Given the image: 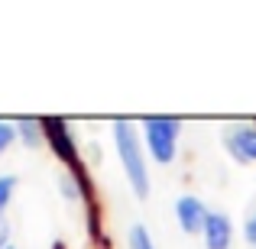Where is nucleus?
I'll return each mask as SVG.
<instances>
[{
	"mask_svg": "<svg viewBox=\"0 0 256 249\" xmlns=\"http://www.w3.org/2000/svg\"><path fill=\"white\" fill-rule=\"evenodd\" d=\"M224 146L237 162H244V165L256 162V126H246V123L227 126L224 130Z\"/></svg>",
	"mask_w": 256,
	"mask_h": 249,
	"instance_id": "4",
	"label": "nucleus"
},
{
	"mask_svg": "<svg viewBox=\"0 0 256 249\" xmlns=\"http://www.w3.org/2000/svg\"><path fill=\"white\" fill-rule=\"evenodd\" d=\"M130 249H156V246H152L150 230H146L143 224H133V230H130Z\"/></svg>",
	"mask_w": 256,
	"mask_h": 249,
	"instance_id": "8",
	"label": "nucleus"
},
{
	"mask_svg": "<svg viewBox=\"0 0 256 249\" xmlns=\"http://www.w3.org/2000/svg\"><path fill=\"white\" fill-rule=\"evenodd\" d=\"M42 126H46V139L52 143L56 156L62 159L68 168H75L78 178H84V175L78 172V146H75V139H72V133H68V126H65V120H42Z\"/></svg>",
	"mask_w": 256,
	"mask_h": 249,
	"instance_id": "3",
	"label": "nucleus"
},
{
	"mask_svg": "<svg viewBox=\"0 0 256 249\" xmlns=\"http://www.w3.org/2000/svg\"><path fill=\"white\" fill-rule=\"evenodd\" d=\"M58 185H62L65 198H78V194H82V188H78V185H84V178H78V175H62Z\"/></svg>",
	"mask_w": 256,
	"mask_h": 249,
	"instance_id": "10",
	"label": "nucleus"
},
{
	"mask_svg": "<svg viewBox=\"0 0 256 249\" xmlns=\"http://www.w3.org/2000/svg\"><path fill=\"white\" fill-rule=\"evenodd\" d=\"M208 207L201 204V198L194 194H182L175 201V217H178V227L185 233H204V224H208Z\"/></svg>",
	"mask_w": 256,
	"mask_h": 249,
	"instance_id": "5",
	"label": "nucleus"
},
{
	"mask_svg": "<svg viewBox=\"0 0 256 249\" xmlns=\"http://www.w3.org/2000/svg\"><path fill=\"white\" fill-rule=\"evenodd\" d=\"M16 133H20V139H23L26 146H32V149H36V146H42V139H46V126H42V120H16Z\"/></svg>",
	"mask_w": 256,
	"mask_h": 249,
	"instance_id": "7",
	"label": "nucleus"
},
{
	"mask_svg": "<svg viewBox=\"0 0 256 249\" xmlns=\"http://www.w3.org/2000/svg\"><path fill=\"white\" fill-rule=\"evenodd\" d=\"M6 233H10V224L0 217V249H6Z\"/></svg>",
	"mask_w": 256,
	"mask_h": 249,
	"instance_id": "13",
	"label": "nucleus"
},
{
	"mask_svg": "<svg viewBox=\"0 0 256 249\" xmlns=\"http://www.w3.org/2000/svg\"><path fill=\"white\" fill-rule=\"evenodd\" d=\"M230 240H234L230 217L211 211V214H208V224H204V246L208 249H230Z\"/></svg>",
	"mask_w": 256,
	"mask_h": 249,
	"instance_id": "6",
	"label": "nucleus"
},
{
	"mask_svg": "<svg viewBox=\"0 0 256 249\" xmlns=\"http://www.w3.org/2000/svg\"><path fill=\"white\" fill-rule=\"evenodd\" d=\"M114 143H117V152H120V162H124V172L130 178L136 198H146L150 194V172H146V159H143V149H140V139L133 133V126L126 120H117L114 123Z\"/></svg>",
	"mask_w": 256,
	"mask_h": 249,
	"instance_id": "1",
	"label": "nucleus"
},
{
	"mask_svg": "<svg viewBox=\"0 0 256 249\" xmlns=\"http://www.w3.org/2000/svg\"><path fill=\"white\" fill-rule=\"evenodd\" d=\"M13 139H16V123H4V120H0V152H4Z\"/></svg>",
	"mask_w": 256,
	"mask_h": 249,
	"instance_id": "11",
	"label": "nucleus"
},
{
	"mask_svg": "<svg viewBox=\"0 0 256 249\" xmlns=\"http://www.w3.org/2000/svg\"><path fill=\"white\" fill-rule=\"evenodd\" d=\"M244 237H246V243H250L253 249H256V214L250 220H246V227H244Z\"/></svg>",
	"mask_w": 256,
	"mask_h": 249,
	"instance_id": "12",
	"label": "nucleus"
},
{
	"mask_svg": "<svg viewBox=\"0 0 256 249\" xmlns=\"http://www.w3.org/2000/svg\"><path fill=\"white\" fill-rule=\"evenodd\" d=\"M52 249H65V243H62V240H58V243H52Z\"/></svg>",
	"mask_w": 256,
	"mask_h": 249,
	"instance_id": "14",
	"label": "nucleus"
},
{
	"mask_svg": "<svg viewBox=\"0 0 256 249\" xmlns=\"http://www.w3.org/2000/svg\"><path fill=\"white\" fill-rule=\"evenodd\" d=\"M13 188H16V178H13V175H4V178H0V217H4V207L10 204V198H13Z\"/></svg>",
	"mask_w": 256,
	"mask_h": 249,
	"instance_id": "9",
	"label": "nucleus"
},
{
	"mask_svg": "<svg viewBox=\"0 0 256 249\" xmlns=\"http://www.w3.org/2000/svg\"><path fill=\"white\" fill-rule=\"evenodd\" d=\"M6 249H13V246H6Z\"/></svg>",
	"mask_w": 256,
	"mask_h": 249,
	"instance_id": "15",
	"label": "nucleus"
},
{
	"mask_svg": "<svg viewBox=\"0 0 256 249\" xmlns=\"http://www.w3.org/2000/svg\"><path fill=\"white\" fill-rule=\"evenodd\" d=\"M178 133H182V123H178L175 117H146V120H143L146 146H150L152 159H156L159 165H169L172 159H175Z\"/></svg>",
	"mask_w": 256,
	"mask_h": 249,
	"instance_id": "2",
	"label": "nucleus"
}]
</instances>
